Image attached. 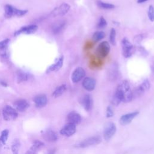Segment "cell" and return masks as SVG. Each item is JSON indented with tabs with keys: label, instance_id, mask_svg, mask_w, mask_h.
Wrapping results in <instances>:
<instances>
[{
	"label": "cell",
	"instance_id": "13",
	"mask_svg": "<svg viewBox=\"0 0 154 154\" xmlns=\"http://www.w3.org/2000/svg\"><path fill=\"white\" fill-rule=\"evenodd\" d=\"M63 61H64V56L60 55V57L57 60L55 63L51 65L46 70V73H49L52 72H57L60 70L63 65Z\"/></svg>",
	"mask_w": 154,
	"mask_h": 154
},
{
	"label": "cell",
	"instance_id": "10",
	"mask_svg": "<svg viewBox=\"0 0 154 154\" xmlns=\"http://www.w3.org/2000/svg\"><path fill=\"white\" fill-rule=\"evenodd\" d=\"M38 29V26L36 25H30L28 26H24L21 27L19 30L16 31L14 35L15 36L21 34H31L35 32Z\"/></svg>",
	"mask_w": 154,
	"mask_h": 154
},
{
	"label": "cell",
	"instance_id": "32",
	"mask_svg": "<svg viewBox=\"0 0 154 154\" xmlns=\"http://www.w3.org/2000/svg\"><path fill=\"white\" fill-rule=\"evenodd\" d=\"M140 86L142 88V89L146 91L147 90H148L150 88V82L147 79H146L140 85Z\"/></svg>",
	"mask_w": 154,
	"mask_h": 154
},
{
	"label": "cell",
	"instance_id": "28",
	"mask_svg": "<svg viewBox=\"0 0 154 154\" xmlns=\"http://www.w3.org/2000/svg\"><path fill=\"white\" fill-rule=\"evenodd\" d=\"M116 31L114 28H111L109 33V42L113 46H116Z\"/></svg>",
	"mask_w": 154,
	"mask_h": 154
},
{
	"label": "cell",
	"instance_id": "37",
	"mask_svg": "<svg viewBox=\"0 0 154 154\" xmlns=\"http://www.w3.org/2000/svg\"><path fill=\"white\" fill-rule=\"evenodd\" d=\"M147 1H148V0H137V3H138V4H141V3H143V2H144Z\"/></svg>",
	"mask_w": 154,
	"mask_h": 154
},
{
	"label": "cell",
	"instance_id": "21",
	"mask_svg": "<svg viewBox=\"0 0 154 154\" xmlns=\"http://www.w3.org/2000/svg\"><path fill=\"white\" fill-rule=\"evenodd\" d=\"M66 90V85L65 84H61L57 87L52 93V96L54 97H58L61 96Z\"/></svg>",
	"mask_w": 154,
	"mask_h": 154
},
{
	"label": "cell",
	"instance_id": "1",
	"mask_svg": "<svg viewBox=\"0 0 154 154\" xmlns=\"http://www.w3.org/2000/svg\"><path fill=\"white\" fill-rule=\"evenodd\" d=\"M118 88L122 93L123 96V102H129L133 99L132 91L131 90L128 81L124 80L117 86Z\"/></svg>",
	"mask_w": 154,
	"mask_h": 154
},
{
	"label": "cell",
	"instance_id": "23",
	"mask_svg": "<svg viewBox=\"0 0 154 154\" xmlns=\"http://www.w3.org/2000/svg\"><path fill=\"white\" fill-rule=\"evenodd\" d=\"M9 42V39L7 38L0 42V54L1 55H7V46Z\"/></svg>",
	"mask_w": 154,
	"mask_h": 154
},
{
	"label": "cell",
	"instance_id": "20",
	"mask_svg": "<svg viewBox=\"0 0 154 154\" xmlns=\"http://www.w3.org/2000/svg\"><path fill=\"white\" fill-rule=\"evenodd\" d=\"M66 25V21L61 20L55 23L52 26V32L54 34H58L61 31Z\"/></svg>",
	"mask_w": 154,
	"mask_h": 154
},
{
	"label": "cell",
	"instance_id": "4",
	"mask_svg": "<svg viewBox=\"0 0 154 154\" xmlns=\"http://www.w3.org/2000/svg\"><path fill=\"white\" fill-rule=\"evenodd\" d=\"M2 114L4 119L6 121L14 120L18 116V114L16 109L9 105H5L4 107Z\"/></svg>",
	"mask_w": 154,
	"mask_h": 154
},
{
	"label": "cell",
	"instance_id": "18",
	"mask_svg": "<svg viewBox=\"0 0 154 154\" xmlns=\"http://www.w3.org/2000/svg\"><path fill=\"white\" fill-rule=\"evenodd\" d=\"M43 137L45 140L48 142H55L58 140V136L57 134L51 129L47 130L43 135Z\"/></svg>",
	"mask_w": 154,
	"mask_h": 154
},
{
	"label": "cell",
	"instance_id": "7",
	"mask_svg": "<svg viewBox=\"0 0 154 154\" xmlns=\"http://www.w3.org/2000/svg\"><path fill=\"white\" fill-rule=\"evenodd\" d=\"M70 5L67 3L64 2V3L61 4L59 7L55 8L51 12V15L52 17H56V16H64L66 13H67V12L70 10Z\"/></svg>",
	"mask_w": 154,
	"mask_h": 154
},
{
	"label": "cell",
	"instance_id": "5",
	"mask_svg": "<svg viewBox=\"0 0 154 154\" xmlns=\"http://www.w3.org/2000/svg\"><path fill=\"white\" fill-rule=\"evenodd\" d=\"M101 138L99 136H94L90 138H88L80 143L76 145V147L79 148H85L88 146L96 145L99 144L101 142Z\"/></svg>",
	"mask_w": 154,
	"mask_h": 154
},
{
	"label": "cell",
	"instance_id": "27",
	"mask_svg": "<svg viewBox=\"0 0 154 154\" xmlns=\"http://www.w3.org/2000/svg\"><path fill=\"white\" fill-rule=\"evenodd\" d=\"M9 134V131L8 129H4L1 132L0 137V142L2 144H5L8 139V136Z\"/></svg>",
	"mask_w": 154,
	"mask_h": 154
},
{
	"label": "cell",
	"instance_id": "14",
	"mask_svg": "<svg viewBox=\"0 0 154 154\" xmlns=\"http://www.w3.org/2000/svg\"><path fill=\"white\" fill-rule=\"evenodd\" d=\"M138 111H135L132 112H130L128 114H126L125 115H123L120 118V123L122 125H126L129 124L131 122V121L138 114Z\"/></svg>",
	"mask_w": 154,
	"mask_h": 154
},
{
	"label": "cell",
	"instance_id": "34",
	"mask_svg": "<svg viewBox=\"0 0 154 154\" xmlns=\"http://www.w3.org/2000/svg\"><path fill=\"white\" fill-rule=\"evenodd\" d=\"M114 115V112L112 111V108L109 106L107 107L106 108V117L109 118V117H112Z\"/></svg>",
	"mask_w": 154,
	"mask_h": 154
},
{
	"label": "cell",
	"instance_id": "15",
	"mask_svg": "<svg viewBox=\"0 0 154 154\" xmlns=\"http://www.w3.org/2000/svg\"><path fill=\"white\" fill-rule=\"evenodd\" d=\"M14 106L16 110L20 112L26 111L29 106V103L25 99H18L14 102Z\"/></svg>",
	"mask_w": 154,
	"mask_h": 154
},
{
	"label": "cell",
	"instance_id": "2",
	"mask_svg": "<svg viewBox=\"0 0 154 154\" xmlns=\"http://www.w3.org/2000/svg\"><path fill=\"white\" fill-rule=\"evenodd\" d=\"M4 10H5L4 16L6 18H11L14 16L20 17L25 15L28 12L27 10H19L10 4L5 5Z\"/></svg>",
	"mask_w": 154,
	"mask_h": 154
},
{
	"label": "cell",
	"instance_id": "8",
	"mask_svg": "<svg viewBox=\"0 0 154 154\" xmlns=\"http://www.w3.org/2000/svg\"><path fill=\"white\" fill-rule=\"evenodd\" d=\"M85 76V70L81 67H78L73 70L71 76V79L73 83H78L84 78Z\"/></svg>",
	"mask_w": 154,
	"mask_h": 154
},
{
	"label": "cell",
	"instance_id": "16",
	"mask_svg": "<svg viewBox=\"0 0 154 154\" xmlns=\"http://www.w3.org/2000/svg\"><path fill=\"white\" fill-rule=\"evenodd\" d=\"M34 102L35 105L37 108H43L47 104L48 99L47 97L44 94L37 95L34 98Z\"/></svg>",
	"mask_w": 154,
	"mask_h": 154
},
{
	"label": "cell",
	"instance_id": "31",
	"mask_svg": "<svg viewBox=\"0 0 154 154\" xmlns=\"http://www.w3.org/2000/svg\"><path fill=\"white\" fill-rule=\"evenodd\" d=\"M148 17L151 22L154 21V7L152 5H150L148 9Z\"/></svg>",
	"mask_w": 154,
	"mask_h": 154
},
{
	"label": "cell",
	"instance_id": "26",
	"mask_svg": "<svg viewBox=\"0 0 154 154\" xmlns=\"http://www.w3.org/2000/svg\"><path fill=\"white\" fill-rule=\"evenodd\" d=\"M20 147V141L17 139H15L11 144V151L13 154H19Z\"/></svg>",
	"mask_w": 154,
	"mask_h": 154
},
{
	"label": "cell",
	"instance_id": "30",
	"mask_svg": "<svg viewBox=\"0 0 154 154\" xmlns=\"http://www.w3.org/2000/svg\"><path fill=\"white\" fill-rule=\"evenodd\" d=\"M106 25H107V22L106 19L103 16H101L97 24V26H96L97 28L99 29H102L105 28Z\"/></svg>",
	"mask_w": 154,
	"mask_h": 154
},
{
	"label": "cell",
	"instance_id": "33",
	"mask_svg": "<svg viewBox=\"0 0 154 154\" xmlns=\"http://www.w3.org/2000/svg\"><path fill=\"white\" fill-rule=\"evenodd\" d=\"M143 38V34H138V35H137L134 37V41L135 43H140L142 40Z\"/></svg>",
	"mask_w": 154,
	"mask_h": 154
},
{
	"label": "cell",
	"instance_id": "22",
	"mask_svg": "<svg viewBox=\"0 0 154 154\" xmlns=\"http://www.w3.org/2000/svg\"><path fill=\"white\" fill-rule=\"evenodd\" d=\"M16 75H17V82L18 84L26 81L28 79V75L20 70H17Z\"/></svg>",
	"mask_w": 154,
	"mask_h": 154
},
{
	"label": "cell",
	"instance_id": "19",
	"mask_svg": "<svg viewBox=\"0 0 154 154\" xmlns=\"http://www.w3.org/2000/svg\"><path fill=\"white\" fill-rule=\"evenodd\" d=\"M82 103H83V105L85 109L87 111H90L92 107V104H93L92 98L91 96L89 94L85 95L83 98Z\"/></svg>",
	"mask_w": 154,
	"mask_h": 154
},
{
	"label": "cell",
	"instance_id": "17",
	"mask_svg": "<svg viewBox=\"0 0 154 154\" xmlns=\"http://www.w3.org/2000/svg\"><path fill=\"white\" fill-rule=\"evenodd\" d=\"M67 121L69 123H72L76 125L77 124H79L81 122V117L76 112L72 111L67 115Z\"/></svg>",
	"mask_w": 154,
	"mask_h": 154
},
{
	"label": "cell",
	"instance_id": "11",
	"mask_svg": "<svg viewBox=\"0 0 154 154\" xmlns=\"http://www.w3.org/2000/svg\"><path fill=\"white\" fill-rule=\"evenodd\" d=\"M96 80L91 77H85L83 79L82 82V85L84 89L87 91H93L96 86Z\"/></svg>",
	"mask_w": 154,
	"mask_h": 154
},
{
	"label": "cell",
	"instance_id": "39",
	"mask_svg": "<svg viewBox=\"0 0 154 154\" xmlns=\"http://www.w3.org/2000/svg\"><path fill=\"white\" fill-rule=\"evenodd\" d=\"M152 71L153 73L154 74V66H152Z\"/></svg>",
	"mask_w": 154,
	"mask_h": 154
},
{
	"label": "cell",
	"instance_id": "38",
	"mask_svg": "<svg viewBox=\"0 0 154 154\" xmlns=\"http://www.w3.org/2000/svg\"><path fill=\"white\" fill-rule=\"evenodd\" d=\"M0 83H1V84L2 85H3V86H4V87H7V84L5 82H4L1 81Z\"/></svg>",
	"mask_w": 154,
	"mask_h": 154
},
{
	"label": "cell",
	"instance_id": "36",
	"mask_svg": "<svg viewBox=\"0 0 154 154\" xmlns=\"http://www.w3.org/2000/svg\"><path fill=\"white\" fill-rule=\"evenodd\" d=\"M55 149H53L49 150V152H48V154H55Z\"/></svg>",
	"mask_w": 154,
	"mask_h": 154
},
{
	"label": "cell",
	"instance_id": "9",
	"mask_svg": "<svg viewBox=\"0 0 154 154\" xmlns=\"http://www.w3.org/2000/svg\"><path fill=\"white\" fill-rule=\"evenodd\" d=\"M116 132V126L114 123H109L105 127L103 137L105 140H110Z\"/></svg>",
	"mask_w": 154,
	"mask_h": 154
},
{
	"label": "cell",
	"instance_id": "12",
	"mask_svg": "<svg viewBox=\"0 0 154 154\" xmlns=\"http://www.w3.org/2000/svg\"><path fill=\"white\" fill-rule=\"evenodd\" d=\"M76 132V125L72 123L66 124L61 130L60 134L66 137H70L73 135Z\"/></svg>",
	"mask_w": 154,
	"mask_h": 154
},
{
	"label": "cell",
	"instance_id": "6",
	"mask_svg": "<svg viewBox=\"0 0 154 154\" xmlns=\"http://www.w3.org/2000/svg\"><path fill=\"white\" fill-rule=\"evenodd\" d=\"M110 51V46L108 42L103 41L100 42L97 49H96V52L99 57L101 58H105L106 57Z\"/></svg>",
	"mask_w": 154,
	"mask_h": 154
},
{
	"label": "cell",
	"instance_id": "35",
	"mask_svg": "<svg viewBox=\"0 0 154 154\" xmlns=\"http://www.w3.org/2000/svg\"><path fill=\"white\" fill-rule=\"evenodd\" d=\"M37 152L35 151L34 150H33L32 149L30 148L26 152L25 154H37Z\"/></svg>",
	"mask_w": 154,
	"mask_h": 154
},
{
	"label": "cell",
	"instance_id": "24",
	"mask_svg": "<svg viewBox=\"0 0 154 154\" xmlns=\"http://www.w3.org/2000/svg\"><path fill=\"white\" fill-rule=\"evenodd\" d=\"M97 5L100 8L105 9V10H111V9H113L115 7L114 5L110 3L103 2L100 0L97 1Z\"/></svg>",
	"mask_w": 154,
	"mask_h": 154
},
{
	"label": "cell",
	"instance_id": "3",
	"mask_svg": "<svg viewBox=\"0 0 154 154\" xmlns=\"http://www.w3.org/2000/svg\"><path fill=\"white\" fill-rule=\"evenodd\" d=\"M122 55L125 58H129L135 51L134 45L129 42V40L124 37L122 40Z\"/></svg>",
	"mask_w": 154,
	"mask_h": 154
},
{
	"label": "cell",
	"instance_id": "25",
	"mask_svg": "<svg viewBox=\"0 0 154 154\" xmlns=\"http://www.w3.org/2000/svg\"><path fill=\"white\" fill-rule=\"evenodd\" d=\"M105 33L103 31H97L93 33L92 35V39L95 42H99L101 40H102L105 37Z\"/></svg>",
	"mask_w": 154,
	"mask_h": 154
},
{
	"label": "cell",
	"instance_id": "29",
	"mask_svg": "<svg viewBox=\"0 0 154 154\" xmlns=\"http://www.w3.org/2000/svg\"><path fill=\"white\" fill-rule=\"evenodd\" d=\"M43 146H44V143H42L40 141L36 140V141H34V144H32V146L30 148L32 149L33 150H34L35 151L38 152V151L40 150V149H42Z\"/></svg>",
	"mask_w": 154,
	"mask_h": 154
}]
</instances>
